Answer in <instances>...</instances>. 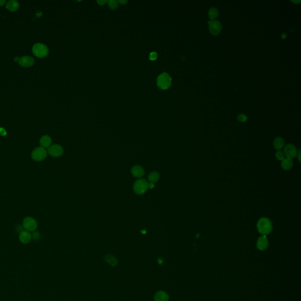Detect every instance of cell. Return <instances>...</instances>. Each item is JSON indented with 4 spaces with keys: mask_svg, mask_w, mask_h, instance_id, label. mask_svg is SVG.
Wrapping results in <instances>:
<instances>
[{
    "mask_svg": "<svg viewBox=\"0 0 301 301\" xmlns=\"http://www.w3.org/2000/svg\"><path fill=\"white\" fill-rule=\"evenodd\" d=\"M32 235L31 233L27 231H22L19 236L20 241L24 244L29 243L31 239Z\"/></svg>",
    "mask_w": 301,
    "mask_h": 301,
    "instance_id": "5bb4252c",
    "label": "cell"
},
{
    "mask_svg": "<svg viewBox=\"0 0 301 301\" xmlns=\"http://www.w3.org/2000/svg\"><path fill=\"white\" fill-rule=\"evenodd\" d=\"M257 248L260 251H265L268 247V240L265 235L259 237L256 242Z\"/></svg>",
    "mask_w": 301,
    "mask_h": 301,
    "instance_id": "8fae6325",
    "label": "cell"
},
{
    "mask_svg": "<svg viewBox=\"0 0 301 301\" xmlns=\"http://www.w3.org/2000/svg\"><path fill=\"white\" fill-rule=\"evenodd\" d=\"M281 167L284 170H289L293 167V161L292 159L285 158L281 162Z\"/></svg>",
    "mask_w": 301,
    "mask_h": 301,
    "instance_id": "ac0fdd59",
    "label": "cell"
},
{
    "mask_svg": "<svg viewBox=\"0 0 301 301\" xmlns=\"http://www.w3.org/2000/svg\"><path fill=\"white\" fill-rule=\"evenodd\" d=\"M238 121L240 122H246L247 121V116L244 114H239L237 117Z\"/></svg>",
    "mask_w": 301,
    "mask_h": 301,
    "instance_id": "cb8c5ba5",
    "label": "cell"
},
{
    "mask_svg": "<svg viewBox=\"0 0 301 301\" xmlns=\"http://www.w3.org/2000/svg\"><path fill=\"white\" fill-rule=\"evenodd\" d=\"M281 37H282V39H285L287 37V35H286V33H283L281 35Z\"/></svg>",
    "mask_w": 301,
    "mask_h": 301,
    "instance_id": "d6a6232c",
    "label": "cell"
},
{
    "mask_svg": "<svg viewBox=\"0 0 301 301\" xmlns=\"http://www.w3.org/2000/svg\"><path fill=\"white\" fill-rule=\"evenodd\" d=\"M159 177H160V176H159V173H158L156 171H153V172H151L149 175H148V180H149L150 183L154 184V183L158 181V180H159Z\"/></svg>",
    "mask_w": 301,
    "mask_h": 301,
    "instance_id": "ffe728a7",
    "label": "cell"
},
{
    "mask_svg": "<svg viewBox=\"0 0 301 301\" xmlns=\"http://www.w3.org/2000/svg\"><path fill=\"white\" fill-rule=\"evenodd\" d=\"M273 145L276 149L281 150L284 147V145H285L284 139L280 137H276L274 141Z\"/></svg>",
    "mask_w": 301,
    "mask_h": 301,
    "instance_id": "e0dca14e",
    "label": "cell"
},
{
    "mask_svg": "<svg viewBox=\"0 0 301 301\" xmlns=\"http://www.w3.org/2000/svg\"><path fill=\"white\" fill-rule=\"evenodd\" d=\"M209 30L211 34L214 35H217L219 34L221 31L222 26L221 24L219 21L217 20H210L208 22Z\"/></svg>",
    "mask_w": 301,
    "mask_h": 301,
    "instance_id": "52a82bcc",
    "label": "cell"
},
{
    "mask_svg": "<svg viewBox=\"0 0 301 301\" xmlns=\"http://www.w3.org/2000/svg\"><path fill=\"white\" fill-rule=\"evenodd\" d=\"M34 59L31 56H23L18 60V63L23 67H30L34 65Z\"/></svg>",
    "mask_w": 301,
    "mask_h": 301,
    "instance_id": "30bf717a",
    "label": "cell"
},
{
    "mask_svg": "<svg viewBox=\"0 0 301 301\" xmlns=\"http://www.w3.org/2000/svg\"><path fill=\"white\" fill-rule=\"evenodd\" d=\"M108 1L106 0H98L97 1V3L100 5H104L106 4Z\"/></svg>",
    "mask_w": 301,
    "mask_h": 301,
    "instance_id": "4316f807",
    "label": "cell"
},
{
    "mask_svg": "<svg viewBox=\"0 0 301 301\" xmlns=\"http://www.w3.org/2000/svg\"><path fill=\"white\" fill-rule=\"evenodd\" d=\"M7 134V132L5 131V129L2 128H0V135H2V136H5Z\"/></svg>",
    "mask_w": 301,
    "mask_h": 301,
    "instance_id": "83f0119b",
    "label": "cell"
},
{
    "mask_svg": "<svg viewBox=\"0 0 301 301\" xmlns=\"http://www.w3.org/2000/svg\"><path fill=\"white\" fill-rule=\"evenodd\" d=\"M284 153L287 158L291 159L296 157L298 153L296 147L292 143H289L286 145L284 150Z\"/></svg>",
    "mask_w": 301,
    "mask_h": 301,
    "instance_id": "9c48e42d",
    "label": "cell"
},
{
    "mask_svg": "<svg viewBox=\"0 0 301 301\" xmlns=\"http://www.w3.org/2000/svg\"><path fill=\"white\" fill-rule=\"evenodd\" d=\"M40 145L42 148H48L51 146V144L52 143V139L51 137L48 135H44L41 138L40 141Z\"/></svg>",
    "mask_w": 301,
    "mask_h": 301,
    "instance_id": "9a60e30c",
    "label": "cell"
},
{
    "mask_svg": "<svg viewBox=\"0 0 301 301\" xmlns=\"http://www.w3.org/2000/svg\"><path fill=\"white\" fill-rule=\"evenodd\" d=\"M118 2H119L121 5H125L128 2V1H127V0H119L118 1Z\"/></svg>",
    "mask_w": 301,
    "mask_h": 301,
    "instance_id": "f1b7e54d",
    "label": "cell"
},
{
    "mask_svg": "<svg viewBox=\"0 0 301 301\" xmlns=\"http://www.w3.org/2000/svg\"><path fill=\"white\" fill-rule=\"evenodd\" d=\"M292 2L296 3V4H299V3L301 2V1H292Z\"/></svg>",
    "mask_w": 301,
    "mask_h": 301,
    "instance_id": "836d02e7",
    "label": "cell"
},
{
    "mask_svg": "<svg viewBox=\"0 0 301 301\" xmlns=\"http://www.w3.org/2000/svg\"><path fill=\"white\" fill-rule=\"evenodd\" d=\"M157 57H158L157 53H155V52H152V53H151L150 55H149V59L152 61H153V60H155L157 58Z\"/></svg>",
    "mask_w": 301,
    "mask_h": 301,
    "instance_id": "d4e9b609",
    "label": "cell"
},
{
    "mask_svg": "<svg viewBox=\"0 0 301 301\" xmlns=\"http://www.w3.org/2000/svg\"><path fill=\"white\" fill-rule=\"evenodd\" d=\"M32 51L34 55L38 58H44L47 56L49 53L47 46L42 43H37L34 44Z\"/></svg>",
    "mask_w": 301,
    "mask_h": 301,
    "instance_id": "3957f363",
    "label": "cell"
},
{
    "mask_svg": "<svg viewBox=\"0 0 301 301\" xmlns=\"http://www.w3.org/2000/svg\"><path fill=\"white\" fill-rule=\"evenodd\" d=\"M131 174L135 178H141L145 174L144 169L139 165H135L131 169Z\"/></svg>",
    "mask_w": 301,
    "mask_h": 301,
    "instance_id": "7c38bea8",
    "label": "cell"
},
{
    "mask_svg": "<svg viewBox=\"0 0 301 301\" xmlns=\"http://www.w3.org/2000/svg\"><path fill=\"white\" fill-rule=\"evenodd\" d=\"M47 156V151L45 148L42 147L36 148L32 152V158L35 161H41Z\"/></svg>",
    "mask_w": 301,
    "mask_h": 301,
    "instance_id": "5b68a950",
    "label": "cell"
},
{
    "mask_svg": "<svg viewBox=\"0 0 301 301\" xmlns=\"http://www.w3.org/2000/svg\"><path fill=\"white\" fill-rule=\"evenodd\" d=\"M107 2H108V7L112 10H115L118 8V2L115 0H110Z\"/></svg>",
    "mask_w": 301,
    "mask_h": 301,
    "instance_id": "7402d4cb",
    "label": "cell"
},
{
    "mask_svg": "<svg viewBox=\"0 0 301 301\" xmlns=\"http://www.w3.org/2000/svg\"><path fill=\"white\" fill-rule=\"evenodd\" d=\"M154 299L155 301H168L169 296L165 291H158L154 295Z\"/></svg>",
    "mask_w": 301,
    "mask_h": 301,
    "instance_id": "4fadbf2b",
    "label": "cell"
},
{
    "mask_svg": "<svg viewBox=\"0 0 301 301\" xmlns=\"http://www.w3.org/2000/svg\"><path fill=\"white\" fill-rule=\"evenodd\" d=\"M153 188H154V184H153V183H149V184H148V188L153 189Z\"/></svg>",
    "mask_w": 301,
    "mask_h": 301,
    "instance_id": "f546056e",
    "label": "cell"
},
{
    "mask_svg": "<svg viewBox=\"0 0 301 301\" xmlns=\"http://www.w3.org/2000/svg\"><path fill=\"white\" fill-rule=\"evenodd\" d=\"M148 189V181L145 179H139L136 181L133 186L134 191L138 195L145 194Z\"/></svg>",
    "mask_w": 301,
    "mask_h": 301,
    "instance_id": "277c9868",
    "label": "cell"
},
{
    "mask_svg": "<svg viewBox=\"0 0 301 301\" xmlns=\"http://www.w3.org/2000/svg\"><path fill=\"white\" fill-rule=\"evenodd\" d=\"M296 157H298V160L299 162H301V151H299L298 153H297V155Z\"/></svg>",
    "mask_w": 301,
    "mask_h": 301,
    "instance_id": "4dcf8cb0",
    "label": "cell"
},
{
    "mask_svg": "<svg viewBox=\"0 0 301 301\" xmlns=\"http://www.w3.org/2000/svg\"><path fill=\"white\" fill-rule=\"evenodd\" d=\"M219 15V11L216 8H211L208 11V16L211 20H215Z\"/></svg>",
    "mask_w": 301,
    "mask_h": 301,
    "instance_id": "44dd1931",
    "label": "cell"
},
{
    "mask_svg": "<svg viewBox=\"0 0 301 301\" xmlns=\"http://www.w3.org/2000/svg\"><path fill=\"white\" fill-rule=\"evenodd\" d=\"M63 148L58 144H54L48 148L47 153L53 157H59L63 153Z\"/></svg>",
    "mask_w": 301,
    "mask_h": 301,
    "instance_id": "ba28073f",
    "label": "cell"
},
{
    "mask_svg": "<svg viewBox=\"0 0 301 301\" xmlns=\"http://www.w3.org/2000/svg\"><path fill=\"white\" fill-rule=\"evenodd\" d=\"M37 221L35 219L32 217H26L22 223V227L27 231H33L36 229L37 228Z\"/></svg>",
    "mask_w": 301,
    "mask_h": 301,
    "instance_id": "8992f818",
    "label": "cell"
},
{
    "mask_svg": "<svg viewBox=\"0 0 301 301\" xmlns=\"http://www.w3.org/2000/svg\"><path fill=\"white\" fill-rule=\"evenodd\" d=\"M5 3V0H0V6H2Z\"/></svg>",
    "mask_w": 301,
    "mask_h": 301,
    "instance_id": "1f68e13d",
    "label": "cell"
},
{
    "mask_svg": "<svg viewBox=\"0 0 301 301\" xmlns=\"http://www.w3.org/2000/svg\"><path fill=\"white\" fill-rule=\"evenodd\" d=\"M276 157L280 161H282L285 158V154L284 151L282 150H278V151L276 153Z\"/></svg>",
    "mask_w": 301,
    "mask_h": 301,
    "instance_id": "603a6c76",
    "label": "cell"
},
{
    "mask_svg": "<svg viewBox=\"0 0 301 301\" xmlns=\"http://www.w3.org/2000/svg\"><path fill=\"white\" fill-rule=\"evenodd\" d=\"M20 7V3L16 0H11L9 1L6 5V8L11 12L16 11Z\"/></svg>",
    "mask_w": 301,
    "mask_h": 301,
    "instance_id": "2e32d148",
    "label": "cell"
},
{
    "mask_svg": "<svg viewBox=\"0 0 301 301\" xmlns=\"http://www.w3.org/2000/svg\"><path fill=\"white\" fill-rule=\"evenodd\" d=\"M32 238L35 240H38L39 238H40V234L37 232H35L32 234Z\"/></svg>",
    "mask_w": 301,
    "mask_h": 301,
    "instance_id": "484cf974",
    "label": "cell"
},
{
    "mask_svg": "<svg viewBox=\"0 0 301 301\" xmlns=\"http://www.w3.org/2000/svg\"><path fill=\"white\" fill-rule=\"evenodd\" d=\"M104 260L106 263L111 265L112 266H115L118 264V260L112 255H106L104 258Z\"/></svg>",
    "mask_w": 301,
    "mask_h": 301,
    "instance_id": "d6986e66",
    "label": "cell"
},
{
    "mask_svg": "<svg viewBox=\"0 0 301 301\" xmlns=\"http://www.w3.org/2000/svg\"><path fill=\"white\" fill-rule=\"evenodd\" d=\"M258 231L262 235H266L270 234L273 229V225L272 222L268 218H261L259 219L257 223Z\"/></svg>",
    "mask_w": 301,
    "mask_h": 301,
    "instance_id": "6da1fadb",
    "label": "cell"
},
{
    "mask_svg": "<svg viewBox=\"0 0 301 301\" xmlns=\"http://www.w3.org/2000/svg\"><path fill=\"white\" fill-rule=\"evenodd\" d=\"M172 83V79L169 74L163 73L160 74L157 78V84L161 90H167L169 88Z\"/></svg>",
    "mask_w": 301,
    "mask_h": 301,
    "instance_id": "7a4b0ae2",
    "label": "cell"
}]
</instances>
